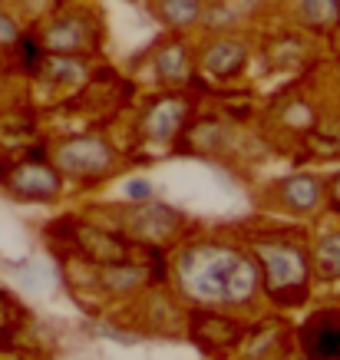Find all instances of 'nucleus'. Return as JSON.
Here are the masks:
<instances>
[{"instance_id":"obj_7","label":"nucleus","mask_w":340,"mask_h":360,"mask_svg":"<svg viewBox=\"0 0 340 360\" xmlns=\"http://www.w3.org/2000/svg\"><path fill=\"white\" fill-rule=\"evenodd\" d=\"M244 63V44L238 40H218L205 50V70L215 77H231Z\"/></svg>"},{"instance_id":"obj_6","label":"nucleus","mask_w":340,"mask_h":360,"mask_svg":"<svg viewBox=\"0 0 340 360\" xmlns=\"http://www.w3.org/2000/svg\"><path fill=\"white\" fill-rule=\"evenodd\" d=\"M182 116H185V106L178 99H162V103L152 106L149 120H145V129L155 142H169L182 126Z\"/></svg>"},{"instance_id":"obj_5","label":"nucleus","mask_w":340,"mask_h":360,"mask_svg":"<svg viewBox=\"0 0 340 360\" xmlns=\"http://www.w3.org/2000/svg\"><path fill=\"white\" fill-rule=\"evenodd\" d=\"M11 188L23 198H53L56 192H60V175H56L53 169H46V165L30 162V165L13 169Z\"/></svg>"},{"instance_id":"obj_12","label":"nucleus","mask_w":340,"mask_h":360,"mask_svg":"<svg viewBox=\"0 0 340 360\" xmlns=\"http://www.w3.org/2000/svg\"><path fill=\"white\" fill-rule=\"evenodd\" d=\"M301 17L310 27H334L340 23V0H301Z\"/></svg>"},{"instance_id":"obj_16","label":"nucleus","mask_w":340,"mask_h":360,"mask_svg":"<svg viewBox=\"0 0 340 360\" xmlns=\"http://www.w3.org/2000/svg\"><path fill=\"white\" fill-rule=\"evenodd\" d=\"M20 40V30H17V23L7 17V13H0V46H11Z\"/></svg>"},{"instance_id":"obj_20","label":"nucleus","mask_w":340,"mask_h":360,"mask_svg":"<svg viewBox=\"0 0 340 360\" xmlns=\"http://www.w3.org/2000/svg\"><path fill=\"white\" fill-rule=\"evenodd\" d=\"M334 202H340V179L334 182Z\"/></svg>"},{"instance_id":"obj_18","label":"nucleus","mask_w":340,"mask_h":360,"mask_svg":"<svg viewBox=\"0 0 340 360\" xmlns=\"http://www.w3.org/2000/svg\"><path fill=\"white\" fill-rule=\"evenodd\" d=\"M126 195H129L132 202H145V198H152V186L143 182V179H132L129 186H126Z\"/></svg>"},{"instance_id":"obj_15","label":"nucleus","mask_w":340,"mask_h":360,"mask_svg":"<svg viewBox=\"0 0 340 360\" xmlns=\"http://www.w3.org/2000/svg\"><path fill=\"white\" fill-rule=\"evenodd\" d=\"M103 281L110 284V288H116V291H122V288H136V284L143 281V271L139 268H116V271L103 274Z\"/></svg>"},{"instance_id":"obj_4","label":"nucleus","mask_w":340,"mask_h":360,"mask_svg":"<svg viewBox=\"0 0 340 360\" xmlns=\"http://www.w3.org/2000/svg\"><path fill=\"white\" fill-rule=\"evenodd\" d=\"M112 162L110 146L103 139H73L60 149V169L77 175H99Z\"/></svg>"},{"instance_id":"obj_19","label":"nucleus","mask_w":340,"mask_h":360,"mask_svg":"<svg viewBox=\"0 0 340 360\" xmlns=\"http://www.w3.org/2000/svg\"><path fill=\"white\" fill-rule=\"evenodd\" d=\"M99 334H106V338L119 340V344H139V338H136V334H122V330H112L110 324H103V328H99Z\"/></svg>"},{"instance_id":"obj_11","label":"nucleus","mask_w":340,"mask_h":360,"mask_svg":"<svg viewBox=\"0 0 340 360\" xmlns=\"http://www.w3.org/2000/svg\"><path fill=\"white\" fill-rule=\"evenodd\" d=\"M162 20L172 27H188L202 17V0H159Z\"/></svg>"},{"instance_id":"obj_8","label":"nucleus","mask_w":340,"mask_h":360,"mask_svg":"<svg viewBox=\"0 0 340 360\" xmlns=\"http://www.w3.org/2000/svg\"><path fill=\"white\" fill-rule=\"evenodd\" d=\"M44 44L50 46V50H56V53H73V50H79V46L86 44V27H83V20L66 17V20L53 23V27L46 30Z\"/></svg>"},{"instance_id":"obj_1","label":"nucleus","mask_w":340,"mask_h":360,"mask_svg":"<svg viewBox=\"0 0 340 360\" xmlns=\"http://www.w3.org/2000/svg\"><path fill=\"white\" fill-rule=\"evenodd\" d=\"M178 281L205 304H244L258 288V268L242 251L198 245L178 258Z\"/></svg>"},{"instance_id":"obj_13","label":"nucleus","mask_w":340,"mask_h":360,"mask_svg":"<svg viewBox=\"0 0 340 360\" xmlns=\"http://www.w3.org/2000/svg\"><path fill=\"white\" fill-rule=\"evenodd\" d=\"M314 264L324 278H340V235H327L314 248Z\"/></svg>"},{"instance_id":"obj_2","label":"nucleus","mask_w":340,"mask_h":360,"mask_svg":"<svg viewBox=\"0 0 340 360\" xmlns=\"http://www.w3.org/2000/svg\"><path fill=\"white\" fill-rule=\"evenodd\" d=\"M254 255L264 262V284L275 297H301L308 284V255L294 245H254Z\"/></svg>"},{"instance_id":"obj_17","label":"nucleus","mask_w":340,"mask_h":360,"mask_svg":"<svg viewBox=\"0 0 340 360\" xmlns=\"http://www.w3.org/2000/svg\"><path fill=\"white\" fill-rule=\"evenodd\" d=\"M20 46H23V66H27V70H37V66L44 63V60H40V50H37V44H33L30 37H20Z\"/></svg>"},{"instance_id":"obj_9","label":"nucleus","mask_w":340,"mask_h":360,"mask_svg":"<svg viewBox=\"0 0 340 360\" xmlns=\"http://www.w3.org/2000/svg\"><path fill=\"white\" fill-rule=\"evenodd\" d=\"M281 198L294 212H310L320 202V186L314 179H308V175H297V179H287L285 186H281Z\"/></svg>"},{"instance_id":"obj_3","label":"nucleus","mask_w":340,"mask_h":360,"mask_svg":"<svg viewBox=\"0 0 340 360\" xmlns=\"http://www.w3.org/2000/svg\"><path fill=\"white\" fill-rule=\"evenodd\" d=\"M308 360H340V311H320L301 328Z\"/></svg>"},{"instance_id":"obj_14","label":"nucleus","mask_w":340,"mask_h":360,"mask_svg":"<svg viewBox=\"0 0 340 360\" xmlns=\"http://www.w3.org/2000/svg\"><path fill=\"white\" fill-rule=\"evenodd\" d=\"M44 63H46L44 73L53 79V83H79V79H83V73H86L79 60H66V56H56V60H44Z\"/></svg>"},{"instance_id":"obj_10","label":"nucleus","mask_w":340,"mask_h":360,"mask_svg":"<svg viewBox=\"0 0 340 360\" xmlns=\"http://www.w3.org/2000/svg\"><path fill=\"white\" fill-rule=\"evenodd\" d=\"M155 73L165 79V83H182L188 77V56H185V46H165L162 53L155 56Z\"/></svg>"}]
</instances>
